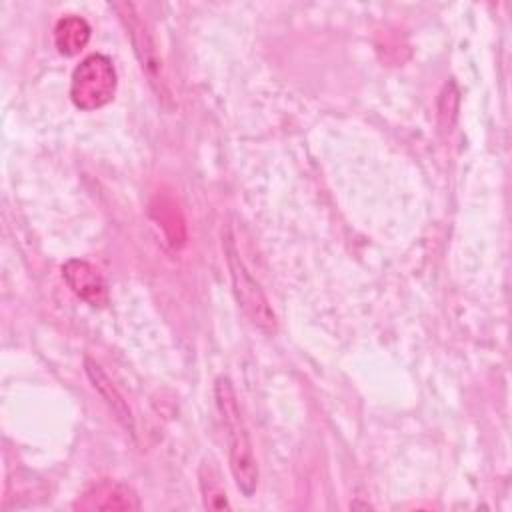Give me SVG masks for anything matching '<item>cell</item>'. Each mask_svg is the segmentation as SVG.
Masks as SVG:
<instances>
[{
	"label": "cell",
	"mask_w": 512,
	"mask_h": 512,
	"mask_svg": "<svg viewBox=\"0 0 512 512\" xmlns=\"http://www.w3.org/2000/svg\"><path fill=\"white\" fill-rule=\"evenodd\" d=\"M214 398L216 406L226 430L228 440V462L230 472L236 482V488L244 498H252L258 488V464L250 440V432L242 418V410L238 406L236 390L228 376H218L214 382Z\"/></svg>",
	"instance_id": "1"
},
{
	"label": "cell",
	"mask_w": 512,
	"mask_h": 512,
	"mask_svg": "<svg viewBox=\"0 0 512 512\" xmlns=\"http://www.w3.org/2000/svg\"><path fill=\"white\" fill-rule=\"evenodd\" d=\"M222 248H224V258L230 270V280H232V290L236 296L238 306L246 314V318L262 332L274 334L278 330V320L272 310V304L268 296L264 294L262 286L256 282V278L248 272L244 260L240 258V252L234 244V238L226 232L222 236Z\"/></svg>",
	"instance_id": "2"
},
{
	"label": "cell",
	"mask_w": 512,
	"mask_h": 512,
	"mask_svg": "<svg viewBox=\"0 0 512 512\" xmlns=\"http://www.w3.org/2000/svg\"><path fill=\"white\" fill-rule=\"evenodd\" d=\"M118 74L112 60L104 54L86 56L72 72L70 100L76 108L90 112L114 100Z\"/></svg>",
	"instance_id": "3"
},
{
	"label": "cell",
	"mask_w": 512,
	"mask_h": 512,
	"mask_svg": "<svg viewBox=\"0 0 512 512\" xmlns=\"http://www.w3.org/2000/svg\"><path fill=\"white\" fill-rule=\"evenodd\" d=\"M112 8L118 12L120 20L124 22V26L128 30L136 58L140 60V66H142L144 74L148 76V82L160 96H166L168 90H166V80L162 74V60L158 56V48L154 44L152 34L148 32L146 24L142 22L140 14L136 12V6L130 2H120V4H114Z\"/></svg>",
	"instance_id": "4"
},
{
	"label": "cell",
	"mask_w": 512,
	"mask_h": 512,
	"mask_svg": "<svg viewBox=\"0 0 512 512\" xmlns=\"http://www.w3.org/2000/svg\"><path fill=\"white\" fill-rule=\"evenodd\" d=\"M62 278L68 288L86 304L94 308H104L108 304V286L104 276L96 266L86 260L72 258L62 264Z\"/></svg>",
	"instance_id": "5"
},
{
	"label": "cell",
	"mask_w": 512,
	"mask_h": 512,
	"mask_svg": "<svg viewBox=\"0 0 512 512\" xmlns=\"http://www.w3.org/2000/svg\"><path fill=\"white\" fill-rule=\"evenodd\" d=\"M76 506L82 510H136L140 508V502L130 486L104 480L92 486Z\"/></svg>",
	"instance_id": "6"
},
{
	"label": "cell",
	"mask_w": 512,
	"mask_h": 512,
	"mask_svg": "<svg viewBox=\"0 0 512 512\" xmlns=\"http://www.w3.org/2000/svg\"><path fill=\"white\" fill-rule=\"evenodd\" d=\"M84 368H86V374L94 386V390L100 394V398L106 402V406L110 408V412L114 414V418L122 424L124 430H128L132 436L136 432V426H134V416H132V410L128 406V402L124 400V396L120 394V390L112 384V380L108 378V374L102 370V366L98 362H94L92 358H86L84 360Z\"/></svg>",
	"instance_id": "7"
},
{
	"label": "cell",
	"mask_w": 512,
	"mask_h": 512,
	"mask_svg": "<svg viewBox=\"0 0 512 512\" xmlns=\"http://www.w3.org/2000/svg\"><path fill=\"white\" fill-rule=\"evenodd\" d=\"M90 40V24L76 16L68 14L60 18L54 26V44L62 56H76Z\"/></svg>",
	"instance_id": "8"
},
{
	"label": "cell",
	"mask_w": 512,
	"mask_h": 512,
	"mask_svg": "<svg viewBox=\"0 0 512 512\" xmlns=\"http://www.w3.org/2000/svg\"><path fill=\"white\" fill-rule=\"evenodd\" d=\"M198 478H200V490H202V498H204V506L212 508V510H222L228 508L230 502L226 498V488L222 484V476L218 466L214 464L212 458H204L198 470Z\"/></svg>",
	"instance_id": "9"
}]
</instances>
